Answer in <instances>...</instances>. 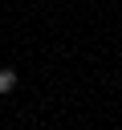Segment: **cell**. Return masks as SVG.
<instances>
[{"label": "cell", "mask_w": 122, "mask_h": 130, "mask_svg": "<svg viewBox=\"0 0 122 130\" xmlns=\"http://www.w3.org/2000/svg\"><path fill=\"white\" fill-rule=\"evenodd\" d=\"M16 89V69H0V93H12Z\"/></svg>", "instance_id": "cell-1"}]
</instances>
